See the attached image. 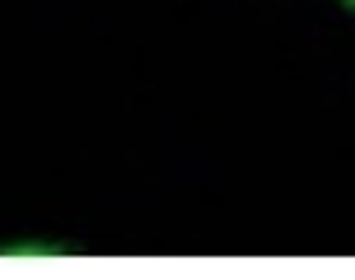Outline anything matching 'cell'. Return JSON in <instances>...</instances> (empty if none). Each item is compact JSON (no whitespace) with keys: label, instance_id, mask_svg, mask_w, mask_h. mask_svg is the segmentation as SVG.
<instances>
[{"label":"cell","instance_id":"cell-1","mask_svg":"<svg viewBox=\"0 0 355 280\" xmlns=\"http://www.w3.org/2000/svg\"><path fill=\"white\" fill-rule=\"evenodd\" d=\"M0 257H66L61 243H15V247H0Z\"/></svg>","mask_w":355,"mask_h":280},{"label":"cell","instance_id":"cell-2","mask_svg":"<svg viewBox=\"0 0 355 280\" xmlns=\"http://www.w3.org/2000/svg\"><path fill=\"white\" fill-rule=\"evenodd\" d=\"M341 5H351V10H355V0H341Z\"/></svg>","mask_w":355,"mask_h":280}]
</instances>
